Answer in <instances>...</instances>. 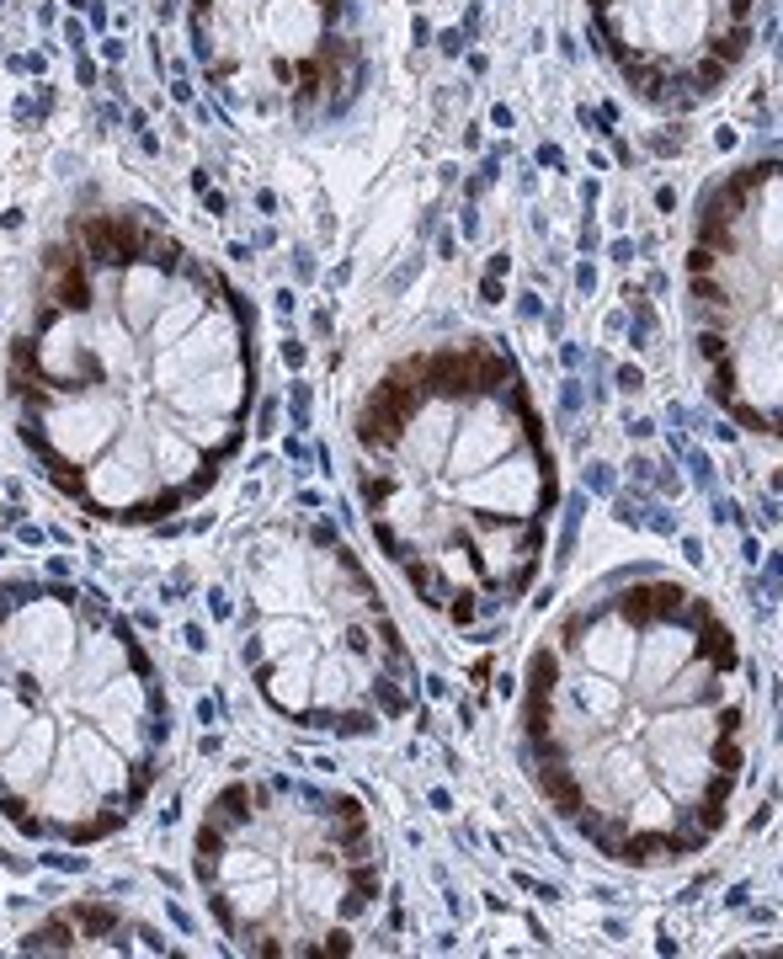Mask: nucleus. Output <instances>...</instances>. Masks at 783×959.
Returning a JSON list of instances; mask_svg holds the SVG:
<instances>
[{"mask_svg":"<svg viewBox=\"0 0 783 959\" xmlns=\"http://www.w3.org/2000/svg\"><path fill=\"white\" fill-rule=\"evenodd\" d=\"M256 326L224 277L144 213H91L43 251L5 384L43 475L107 522L203 501L245 443Z\"/></svg>","mask_w":783,"mask_h":959,"instance_id":"1","label":"nucleus"},{"mask_svg":"<svg viewBox=\"0 0 783 959\" xmlns=\"http://www.w3.org/2000/svg\"><path fill=\"white\" fill-rule=\"evenodd\" d=\"M522 768L624 869L704 853L747 773V661L730 618L661 565H624L549 618L522 666Z\"/></svg>","mask_w":783,"mask_h":959,"instance_id":"2","label":"nucleus"},{"mask_svg":"<svg viewBox=\"0 0 783 959\" xmlns=\"http://www.w3.org/2000/svg\"><path fill=\"white\" fill-rule=\"evenodd\" d=\"M352 485L384 560L453 629L507 618L544 576L560 464L501 342L389 363L352 416Z\"/></svg>","mask_w":783,"mask_h":959,"instance_id":"3","label":"nucleus"},{"mask_svg":"<svg viewBox=\"0 0 783 959\" xmlns=\"http://www.w3.org/2000/svg\"><path fill=\"white\" fill-rule=\"evenodd\" d=\"M166 693L134 629L65 582L0 586V816L48 842L134 822L166 757Z\"/></svg>","mask_w":783,"mask_h":959,"instance_id":"4","label":"nucleus"},{"mask_svg":"<svg viewBox=\"0 0 783 959\" xmlns=\"http://www.w3.org/2000/svg\"><path fill=\"white\" fill-rule=\"evenodd\" d=\"M192 874L245 955H352L384 906V853L363 800L305 779H235L208 800Z\"/></svg>","mask_w":783,"mask_h":959,"instance_id":"5","label":"nucleus"},{"mask_svg":"<svg viewBox=\"0 0 783 959\" xmlns=\"http://www.w3.org/2000/svg\"><path fill=\"white\" fill-rule=\"evenodd\" d=\"M245 661L267 709L305 730L374 736L410 715L416 666L363 560L320 517L267 522L240 565Z\"/></svg>","mask_w":783,"mask_h":959,"instance_id":"6","label":"nucleus"},{"mask_svg":"<svg viewBox=\"0 0 783 959\" xmlns=\"http://www.w3.org/2000/svg\"><path fill=\"white\" fill-rule=\"evenodd\" d=\"M687 337L736 427L783 438V166L730 172L687 240Z\"/></svg>","mask_w":783,"mask_h":959,"instance_id":"7","label":"nucleus"},{"mask_svg":"<svg viewBox=\"0 0 783 959\" xmlns=\"http://www.w3.org/2000/svg\"><path fill=\"white\" fill-rule=\"evenodd\" d=\"M757 0H592L603 48L650 102L709 97L747 54Z\"/></svg>","mask_w":783,"mask_h":959,"instance_id":"8","label":"nucleus"}]
</instances>
